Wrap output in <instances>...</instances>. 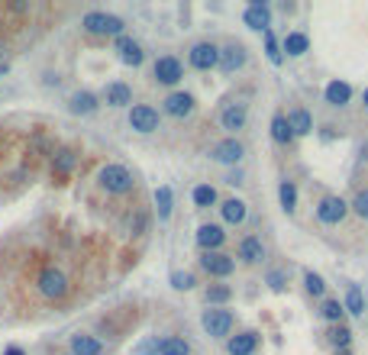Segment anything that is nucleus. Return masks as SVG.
<instances>
[{
    "instance_id": "c756f323",
    "label": "nucleus",
    "mask_w": 368,
    "mask_h": 355,
    "mask_svg": "<svg viewBox=\"0 0 368 355\" xmlns=\"http://www.w3.org/2000/svg\"><path fill=\"white\" fill-rule=\"evenodd\" d=\"M346 310H349V314H355V317L365 314V300H362V291L355 285L349 287V294H346Z\"/></svg>"
},
{
    "instance_id": "b1692460",
    "label": "nucleus",
    "mask_w": 368,
    "mask_h": 355,
    "mask_svg": "<svg viewBox=\"0 0 368 355\" xmlns=\"http://www.w3.org/2000/svg\"><path fill=\"white\" fill-rule=\"evenodd\" d=\"M94 110H98V97L94 94L81 91L71 97V113H94Z\"/></svg>"
},
{
    "instance_id": "20e7f679",
    "label": "nucleus",
    "mask_w": 368,
    "mask_h": 355,
    "mask_svg": "<svg viewBox=\"0 0 368 355\" xmlns=\"http://www.w3.org/2000/svg\"><path fill=\"white\" fill-rule=\"evenodd\" d=\"M346 210H349V203L342 201V197H323V201H320V207H317V216H320V223L333 226V223H342Z\"/></svg>"
},
{
    "instance_id": "f8f14e48",
    "label": "nucleus",
    "mask_w": 368,
    "mask_h": 355,
    "mask_svg": "<svg viewBox=\"0 0 368 355\" xmlns=\"http://www.w3.org/2000/svg\"><path fill=\"white\" fill-rule=\"evenodd\" d=\"M246 117H249V110H246V104H229L226 110L220 113V126L229 132H236L246 126Z\"/></svg>"
},
{
    "instance_id": "9d476101",
    "label": "nucleus",
    "mask_w": 368,
    "mask_h": 355,
    "mask_svg": "<svg viewBox=\"0 0 368 355\" xmlns=\"http://www.w3.org/2000/svg\"><path fill=\"white\" fill-rule=\"evenodd\" d=\"M214 155L220 165H236L239 159H243V142H236V139H223V142H216L214 146Z\"/></svg>"
},
{
    "instance_id": "f704fd0d",
    "label": "nucleus",
    "mask_w": 368,
    "mask_h": 355,
    "mask_svg": "<svg viewBox=\"0 0 368 355\" xmlns=\"http://www.w3.org/2000/svg\"><path fill=\"white\" fill-rule=\"evenodd\" d=\"M342 310H346V307H342L340 300H327V304H323V317H327L330 323H340L342 320Z\"/></svg>"
},
{
    "instance_id": "4be33fe9",
    "label": "nucleus",
    "mask_w": 368,
    "mask_h": 355,
    "mask_svg": "<svg viewBox=\"0 0 368 355\" xmlns=\"http://www.w3.org/2000/svg\"><path fill=\"white\" fill-rule=\"evenodd\" d=\"M288 126H291L294 136H307V132L313 129V120H310V113L300 110V107H298V110L288 113Z\"/></svg>"
},
{
    "instance_id": "c85d7f7f",
    "label": "nucleus",
    "mask_w": 368,
    "mask_h": 355,
    "mask_svg": "<svg viewBox=\"0 0 368 355\" xmlns=\"http://www.w3.org/2000/svg\"><path fill=\"white\" fill-rule=\"evenodd\" d=\"M278 197H281V207H285V210L298 207V188H294V181H281Z\"/></svg>"
},
{
    "instance_id": "412c9836",
    "label": "nucleus",
    "mask_w": 368,
    "mask_h": 355,
    "mask_svg": "<svg viewBox=\"0 0 368 355\" xmlns=\"http://www.w3.org/2000/svg\"><path fill=\"white\" fill-rule=\"evenodd\" d=\"M117 52H120V58H123V65H142V49L136 46L132 39H117Z\"/></svg>"
},
{
    "instance_id": "aec40b11",
    "label": "nucleus",
    "mask_w": 368,
    "mask_h": 355,
    "mask_svg": "<svg viewBox=\"0 0 368 355\" xmlns=\"http://www.w3.org/2000/svg\"><path fill=\"white\" fill-rule=\"evenodd\" d=\"M104 346H100L94 336H71V355H100Z\"/></svg>"
},
{
    "instance_id": "a211bd4d",
    "label": "nucleus",
    "mask_w": 368,
    "mask_h": 355,
    "mask_svg": "<svg viewBox=\"0 0 368 355\" xmlns=\"http://www.w3.org/2000/svg\"><path fill=\"white\" fill-rule=\"evenodd\" d=\"M155 352L159 355H191V346L178 336H165V339L155 342Z\"/></svg>"
},
{
    "instance_id": "ea45409f",
    "label": "nucleus",
    "mask_w": 368,
    "mask_h": 355,
    "mask_svg": "<svg viewBox=\"0 0 368 355\" xmlns=\"http://www.w3.org/2000/svg\"><path fill=\"white\" fill-rule=\"evenodd\" d=\"M268 281H271V287H275V291H281V287H285V285H281V281H285V275H281V272H271Z\"/></svg>"
},
{
    "instance_id": "4468645a",
    "label": "nucleus",
    "mask_w": 368,
    "mask_h": 355,
    "mask_svg": "<svg viewBox=\"0 0 368 355\" xmlns=\"http://www.w3.org/2000/svg\"><path fill=\"white\" fill-rule=\"evenodd\" d=\"M246 26L249 29H258V33H268L271 26V14L265 4H252L249 10H246Z\"/></svg>"
},
{
    "instance_id": "f3484780",
    "label": "nucleus",
    "mask_w": 368,
    "mask_h": 355,
    "mask_svg": "<svg viewBox=\"0 0 368 355\" xmlns=\"http://www.w3.org/2000/svg\"><path fill=\"white\" fill-rule=\"evenodd\" d=\"M258 346V336L256 333H239L229 339V355H252Z\"/></svg>"
},
{
    "instance_id": "1a4fd4ad",
    "label": "nucleus",
    "mask_w": 368,
    "mask_h": 355,
    "mask_svg": "<svg viewBox=\"0 0 368 355\" xmlns=\"http://www.w3.org/2000/svg\"><path fill=\"white\" fill-rule=\"evenodd\" d=\"M130 126L136 132H152V129H159V113H155L152 107H146V104L132 107L130 110Z\"/></svg>"
},
{
    "instance_id": "72a5a7b5",
    "label": "nucleus",
    "mask_w": 368,
    "mask_h": 355,
    "mask_svg": "<svg viewBox=\"0 0 368 355\" xmlns=\"http://www.w3.org/2000/svg\"><path fill=\"white\" fill-rule=\"evenodd\" d=\"M304 285H307V291H310L313 297H320V294L327 291V285H323V278H320L317 272H307L304 275Z\"/></svg>"
},
{
    "instance_id": "7ed1b4c3",
    "label": "nucleus",
    "mask_w": 368,
    "mask_h": 355,
    "mask_svg": "<svg viewBox=\"0 0 368 355\" xmlns=\"http://www.w3.org/2000/svg\"><path fill=\"white\" fill-rule=\"evenodd\" d=\"M39 291L46 294L49 300L65 297V294H68V278H65L58 268H46V272L39 275Z\"/></svg>"
},
{
    "instance_id": "6e6552de",
    "label": "nucleus",
    "mask_w": 368,
    "mask_h": 355,
    "mask_svg": "<svg viewBox=\"0 0 368 355\" xmlns=\"http://www.w3.org/2000/svg\"><path fill=\"white\" fill-rule=\"evenodd\" d=\"M201 323L210 336H229V329H233V314H229V310H207Z\"/></svg>"
},
{
    "instance_id": "473e14b6",
    "label": "nucleus",
    "mask_w": 368,
    "mask_h": 355,
    "mask_svg": "<svg viewBox=\"0 0 368 355\" xmlns=\"http://www.w3.org/2000/svg\"><path fill=\"white\" fill-rule=\"evenodd\" d=\"M172 287L174 291H191V287H194V275L191 272H174L172 275Z\"/></svg>"
},
{
    "instance_id": "39448f33",
    "label": "nucleus",
    "mask_w": 368,
    "mask_h": 355,
    "mask_svg": "<svg viewBox=\"0 0 368 355\" xmlns=\"http://www.w3.org/2000/svg\"><path fill=\"white\" fill-rule=\"evenodd\" d=\"M191 65L201 71H210L220 65V49H216L214 42H197L194 49H191Z\"/></svg>"
},
{
    "instance_id": "a878e982",
    "label": "nucleus",
    "mask_w": 368,
    "mask_h": 355,
    "mask_svg": "<svg viewBox=\"0 0 368 355\" xmlns=\"http://www.w3.org/2000/svg\"><path fill=\"white\" fill-rule=\"evenodd\" d=\"M75 152H71V149H58L56 152V159H52V168H56L58 174H68L71 168H75Z\"/></svg>"
},
{
    "instance_id": "58836bf2",
    "label": "nucleus",
    "mask_w": 368,
    "mask_h": 355,
    "mask_svg": "<svg viewBox=\"0 0 368 355\" xmlns=\"http://www.w3.org/2000/svg\"><path fill=\"white\" fill-rule=\"evenodd\" d=\"M265 46H268V58L278 65L281 62V52H278V42H275V36H271V33H265Z\"/></svg>"
},
{
    "instance_id": "f257e3e1",
    "label": "nucleus",
    "mask_w": 368,
    "mask_h": 355,
    "mask_svg": "<svg viewBox=\"0 0 368 355\" xmlns=\"http://www.w3.org/2000/svg\"><path fill=\"white\" fill-rule=\"evenodd\" d=\"M132 174L130 168L123 165H104L100 168V188L110 191V194H126V191H132Z\"/></svg>"
},
{
    "instance_id": "dca6fc26",
    "label": "nucleus",
    "mask_w": 368,
    "mask_h": 355,
    "mask_svg": "<svg viewBox=\"0 0 368 355\" xmlns=\"http://www.w3.org/2000/svg\"><path fill=\"white\" fill-rule=\"evenodd\" d=\"M107 104L110 107H126V104H132V91L126 88L123 81H113V84H107Z\"/></svg>"
},
{
    "instance_id": "2eb2a0df",
    "label": "nucleus",
    "mask_w": 368,
    "mask_h": 355,
    "mask_svg": "<svg viewBox=\"0 0 368 355\" xmlns=\"http://www.w3.org/2000/svg\"><path fill=\"white\" fill-rule=\"evenodd\" d=\"M223 239H226V233L220 230V226H214V223H207V226H201V230H197V245H201V249H220L223 245Z\"/></svg>"
},
{
    "instance_id": "ddd939ff",
    "label": "nucleus",
    "mask_w": 368,
    "mask_h": 355,
    "mask_svg": "<svg viewBox=\"0 0 368 355\" xmlns=\"http://www.w3.org/2000/svg\"><path fill=\"white\" fill-rule=\"evenodd\" d=\"M243 65H246V49L243 46H226V49H220V68L226 71V75L239 71Z\"/></svg>"
},
{
    "instance_id": "e433bc0d",
    "label": "nucleus",
    "mask_w": 368,
    "mask_h": 355,
    "mask_svg": "<svg viewBox=\"0 0 368 355\" xmlns=\"http://www.w3.org/2000/svg\"><path fill=\"white\" fill-rule=\"evenodd\" d=\"M352 210L362 216V220H368V191H359L352 201Z\"/></svg>"
},
{
    "instance_id": "f03ea898",
    "label": "nucleus",
    "mask_w": 368,
    "mask_h": 355,
    "mask_svg": "<svg viewBox=\"0 0 368 355\" xmlns=\"http://www.w3.org/2000/svg\"><path fill=\"white\" fill-rule=\"evenodd\" d=\"M123 26L126 23L113 14H88L84 16V29H88L90 36H120Z\"/></svg>"
},
{
    "instance_id": "393cba45",
    "label": "nucleus",
    "mask_w": 368,
    "mask_h": 355,
    "mask_svg": "<svg viewBox=\"0 0 368 355\" xmlns=\"http://www.w3.org/2000/svg\"><path fill=\"white\" fill-rule=\"evenodd\" d=\"M223 220L239 226L246 220V203L243 201H226V203H223Z\"/></svg>"
},
{
    "instance_id": "9b49d317",
    "label": "nucleus",
    "mask_w": 368,
    "mask_h": 355,
    "mask_svg": "<svg viewBox=\"0 0 368 355\" xmlns=\"http://www.w3.org/2000/svg\"><path fill=\"white\" fill-rule=\"evenodd\" d=\"M165 113H172V117H191L194 113V97L184 91H174L165 97Z\"/></svg>"
},
{
    "instance_id": "6ab92c4d",
    "label": "nucleus",
    "mask_w": 368,
    "mask_h": 355,
    "mask_svg": "<svg viewBox=\"0 0 368 355\" xmlns=\"http://www.w3.org/2000/svg\"><path fill=\"white\" fill-rule=\"evenodd\" d=\"M239 258H243V262H249V265L262 262V258H265V245H262V243H258V239H256V236L243 239V243H239Z\"/></svg>"
},
{
    "instance_id": "37998d69",
    "label": "nucleus",
    "mask_w": 368,
    "mask_h": 355,
    "mask_svg": "<svg viewBox=\"0 0 368 355\" xmlns=\"http://www.w3.org/2000/svg\"><path fill=\"white\" fill-rule=\"evenodd\" d=\"M340 355H349V352H346V349H342V352H340Z\"/></svg>"
},
{
    "instance_id": "a19ab883",
    "label": "nucleus",
    "mask_w": 368,
    "mask_h": 355,
    "mask_svg": "<svg viewBox=\"0 0 368 355\" xmlns=\"http://www.w3.org/2000/svg\"><path fill=\"white\" fill-rule=\"evenodd\" d=\"M4 355H23V349H7Z\"/></svg>"
},
{
    "instance_id": "4c0bfd02",
    "label": "nucleus",
    "mask_w": 368,
    "mask_h": 355,
    "mask_svg": "<svg viewBox=\"0 0 368 355\" xmlns=\"http://www.w3.org/2000/svg\"><path fill=\"white\" fill-rule=\"evenodd\" d=\"M349 329L346 327H340V329H333V333H330V342H333V346H340V349H346L349 346Z\"/></svg>"
},
{
    "instance_id": "bb28decb",
    "label": "nucleus",
    "mask_w": 368,
    "mask_h": 355,
    "mask_svg": "<svg viewBox=\"0 0 368 355\" xmlns=\"http://www.w3.org/2000/svg\"><path fill=\"white\" fill-rule=\"evenodd\" d=\"M307 46H310V39H307L304 33H291L285 39V52H288V55H304Z\"/></svg>"
},
{
    "instance_id": "7c9ffc66",
    "label": "nucleus",
    "mask_w": 368,
    "mask_h": 355,
    "mask_svg": "<svg viewBox=\"0 0 368 355\" xmlns=\"http://www.w3.org/2000/svg\"><path fill=\"white\" fill-rule=\"evenodd\" d=\"M155 207H159L162 220H168V213H172V188H159V191H155Z\"/></svg>"
},
{
    "instance_id": "0eeeda50",
    "label": "nucleus",
    "mask_w": 368,
    "mask_h": 355,
    "mask_svg": "<svg viewBox=\"0 0 368 355\" xmlns=\"http://www.w3.org/2000/svg\"><path fill=\"white\" fill-rule=\"evenodd\" d=\"M204 272L214 275V278H226V275H233V268H236V262L229 255H223V252H207V255L201 258Z\"/></svg>"
},
{
    "instance_id": "79ce46f5",
    "label": "nucleus",
    "mask_w": 368,
    "mask_h": 355,
    "mask_svg": "<svg viewBox=\"0 0 368 355\" xmlns=\"http://www.w3.org/2000/svg\"><path fill=\"white\" fill-rule=\"evenodd\" d=\"M365 107H368V88H365Z\"/></svg>"
},
{
    "instance_id": "cd10ccee",
    "label": "nucleus",
    "mask_w": 368,
    "mask_h": 355,
    "mask_svg": "<svg viewBox=\"0 0 368 355\" xmlns=\"http://www.w3.org/2000/svg\"><path fill=\"white\" fill-rule=\"evenodd\" d=\"M271 139H275V142H288V139H294L291 126H288V117H275V120H271Z\"/></svg>"
},
{
    "instance_id": "c9c22d12",
    "label": "nucleus",
    "mask_w": 368,
    "mask_h": 355,
    "mask_svg": "<svg viewBox=\"0 0 368 355\" xmlns=\"http://www.w3.org/2000/svg\"><path fill=\"white\" fill-rule=\"evenodd\" d=\"M229 287L226 285H214V287H207V300L210 304H223V300H229Z\"/></svg>"
},
{
    "instance_id": "2f4dec72",
    "label": "nucleus",
    "mask_w": 368,
    "mask_h": 355,
    "mask_svg": "<svg viewBox=\"0 0 368 355\" xmlns=\"http://www.w3.org/2000/svg\"><path fill=\"white\" fill-rule=\"evenodd\" d=\"M194 203H197V207H210V203H216V191L210 188V184L194 188Z\"/></svg>"
},
{
    "instance_id": "5701e85b",
    "label": "nucleus",
    "mask_w": 368,
    "mask_h": 355,
    "mask_svg": "<svg viewBox=\"0 0 368 355\" xmlns=\"http://www.w3.org/2000/svg\"><path fill=\"white\" fill-rule=\"evenodd\" d=\"M349 97H352V88H349L346 81H333V84H327V100H330L333 107L349 104Z\"/></svg>"
},
{
    "instance_id": "423d86ee",
    "label": "nucleus",
    "mask_w": 368,
    "mask_h": 355,
    "mask_svg": "<svg viewBox=\"0 0 368 355\" xmlns=\"http://www.w3.org/2000/svg\"><path fill=\"white\" fill-rule=\"evenodd\" d=\"M181 78H184V68H181V62L174 55H162L155 62V81L159 84H178Z\"/></svg>"
}]
</instances>
